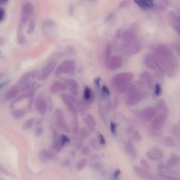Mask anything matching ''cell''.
Listing matches in <instances>:
<instances>
[{
	"mask_svg": "<svg viewBox=\"0 0 180 180\" xmlns=\"http://www.w3.org/2000/svg\"><path fill=\"white\" fill-rule=\"evenodd\" d=\"M163 70L164 75L172 77L177 74L179 63L172 50L165 44H160L153 48V53Z\"/></svg>",
	"mask_w": 180,
	"mask_h": 180,
	"instance_id": "cell-1",
	"label": "cell"
},
{
	"mask_svg": "<svg viewBox=\"0 0 180 180\" xmlns=\"http://www.w3.org/2000/svg\"><path fill=\"white\" fill-rule=\"evenodd\" d=\"M146 87L140 81H136L129 86L128 90L126 104L133 107L138 104L146 96Z\"/></svg>",
	"mask_w": 180,
	"mask_h": 180,
	"instance_id": "cell-2",
	"label": "cell"
},
{
	"mask_svg": "<svg viewBox=\"0 0 180 180\" xmlns=\"http://www.w3.org/2000/svg\"><path fill=\"white\" fill-rule=\"evenodd\" d=\"M142 45L135 38L134 35L127 32L123 36L121 49L123 53L127 57H132L140 52Z\"/></svg>",
	"mask_w": 180,
	"mask_h": 180,
	"instance_id": "cell-3",
	"label": "cell"
},
{
	"mask_svg": "<svg viewBox=\"0 0 180 180\" xmlns=\"http://www.w3.org/2000/svg\"><path fill=\"white\" fill-rule=\"evenodd\" d=\"M133 77L134 74L132 73H118L112 78V86L116 92L120 94H123L128 89Z\"/></svg>",
	"mask_w": 180,
	"mask_h": 180,
	"instance_id": "cell-4",
	"label": "cell"
},
{
	"mask_svg": "<svg viewBox=\"0 0 180 180\" xmlns=\"http://www.w3.org/2000/svg\"><path fill=\"white\" fill-rule=\"evenodd\" d=\"M144 62L147 67L155 72L159 76L162 77L165 75L161 66L152 54H147L144 57Z\"/></svg>",
	"mask_w": 180,
	"mask_h": 180,
	"instance_id": "cell-5",
	"label": "cell"
},
{
	"mask_svg": "<svg viewBox=\"0 0 180 180\" xmlns=\"http://www.w3.org/2000/svg\"><path fill=\"white\" fill-rule=\"evenodd\" d=\"M76 69V63L73 60L63 61L57 67L55 71V75L59 76L63 73L72 74Z\"/></svg>",
	"mask_w": 180,
	"mask_h": 180,
	"instance_id": "cell-6",
	"label": "cell"
},
{
	"mask_svg": "<svg viewBox=\"0 0 180 180\" xmlns=\"http://www.w3.org/2000/svg\"><path fill=\"white\" fill-rule=\"evenodd\" d=\"M57 64V61L53 57L50 59L46 65L41 70V73L39 75L38 79L40 80H44L51 74Z\"/></svg>",
	"mask_w": 180,
	"mask_h": 180,
	"instance_id": "cell-7",
	"label": "cell"
},
{
	"mask_svg": "<svg viewBox=\"0 0 180 180\" xmlns=\"http://www.w3.org/2000/svg\"><path fill=\"white\" fill-rule=\"evenodd\" d=\"M167 115L162 113L159 114L152 121L151 126L154 131L160 132L166 122L167 120Z\"/></svg>",
	"mask_w": 180,
	"mask_h": 180,
	"instance_id": "cell-8",
	"label": "cell"
},
{
	"mask_svg": "<svg viewBox=\"0 0 180 180\" xmlns=\"http://www.w3.org/2000/svg\"><path fill=\"white\" fill-rule=\"evenodd\" d=\"M157 114V110L154 108L148 107L141 111L139 115L141 120L146 123L151 120Z\"/></svg>",
	"mask_w": 180,
	"mask_h": 180,
	"instance_id": "cell-9",
	"label": "cell"
},
{
	"mask_svg": "<svg viewBox=\"0 0 180 180\" xmlns=\"http://www.w3.org/2000/svg\"><path fill=\"white\" fill-rule=\"evenodd\" d=\"M106 64L108 69L111 71L115 70L121 67L123 64V60L118 56H111L106 60Z\"/></svg>",
	"mask_w": 180,
	"mask_h": 180,
	"instance_id": "cell-10",
	"label": "cell"
},
{
	"mask_svg": "<svg viewBox=\"0 0 180 180\" xmlns=\"http://www.w3.org/2000/svg\"><path fill=\"white\" fill-rule=\"evenodd\" d=\"M55 116L56 123L58 127L63 129L66 133H68L69 129L68 126L66 123L63 111L60 108H57L56 110Z\"/></svg>",
	"mask_w": 180,
	"mask_h": 180,
	"instance_id": "cell-11",
	"label": "cell"
},
{
	"mask_svg": "<svg viewBox=\"0 0 180 180\" xmlns=\"http://www.w3.org/2000/svg\"><path fill=\"white\" fill-rule=\"evenodd\" d=\"M22 11V22L23 23H25L30 19V17L33 14L34 12L33 6L31 3H26L23 5Z\"/></svg>",
	"mask_w": 180,
	"mask_h": 180,
	"instance_id": "cell-12",
	"label": "cell"
},
{
	"mask_svg": "<svg viewBox=\"0 0 180 180\" xmlns=\"http://www.w3.org/2000/svg\"><path fill=\"white\" fill-rule=\"evenodd\" d=\"M147 157L151 161L160 160L163 158V154L160 149L157 147H155L151 151L147 152Z\"/></svg>",
	"mask_w": 180,
	"mask_h": 180,
	"instance_id": "cell-13",
	"label": "cell"
},
{
	"mask_svg": "<svg viewBox=\"0 0 180 180\" xmlns=\"http://www.w3.org/2000/svg\"><path fill=\"white\" fill-rule=\"evenodd\" d=\"M35 107L37 111L40 115H44L47 109V104L44 98L39 97L35 101Z\"/></svg>",
	"mask_w": 180,
	"mask_h": 180,
	"instance_id": "cell-14",
	"label": "cell"
},
{
	"mask_svg": "<svg viewBox=\"0 0 180 180\" xmlns=\"http://www.w3.org/2000/svg\"><path fill=\"white\" fill-rule=\"evenodd\" d=\"M133 170L135 173L139 177L147 179H153L154 176L152 174L142 168L137 166H134L133 167Z\"/></svg>",
	"mask_w": 180,
	"mask_h": 180,
	"instance_id": "cell-15",
	"label": "cell"
},
{
	"mask_svg": "<svg viewBox=\"0 0 180 180\" xmlns=\"http://www.w3.org/2000/svg\"><path fill=\"white\" fill-rule=\"evenodd\" d=\"M139 81L146 88H150L152 86L153 81L151 75L147 71L141 73Z\"/></svg>",
	"mask_w": 180,
	"mask_h": 180,
	"instance_id": "cell-16",
	"label": "cell"
},
{
	"mask_svg": "<svg viewBox=\"0 0 180 180\" xmlns=\"http://www.w3.org/2000/svg\"><path fill=\"white\" fill-rule=\"evenodd\" d=\"M39 158L41 161L45 162L49 160L54 159L56 157V154L51 151L44 149L40 151L38 154Z\"/></svg>",
	"mask_w": 180,
	"mask_h": 180,
	"instance_id": "cell-17",
	"label": "cell"
},
{
	"mask_svg": "<svg viewBox=\"0 0 180 180\" xmlns=\"http://www.w3.org/2000/svg\"><path fill=\"white\" fill-rule=\"evenodd\" d=\"M64 81L71 93L77 96L78 93L79 85L76 81L71 79H65Z\"/></svg>",
	"mask_w": 180,
	"mask_h": 180,
	"instance_id": "cell-18",
	"label": "cell"
},
{
	"mask_svg": "<svg viewBox=\"0 0 180 180\" xmlns=\"http://www.w3.org/2000/svg\"><path fill=\"white\" fill-rule=\"evenodd\" d=\"M67 85L64 83L55 81L52 84L51 87V90L52 92L56 93L67 90Z\"/></svg>",
	"mask_w": 180,
	"mask_h": 180,
	"instance_id": "cell-19",
	"label": "cell"
},
{
	"mask_svg": "<svg viewBox=\"0 0 180 180\" xmlns=\"http://www.w3.org/2000/svg\"><path fill=\"white\" fill-rule=\"evenodd\" d=\"M125 150L126 153L129 157L134 159L136 157L137 152L134 145L130 141H129L125 144Z\"/></svg>",
	"mask_w": 180,
	"mask_h": 180,
	"instance_id": "cell-20",
	"label": "cell"
},
{
	"mask_svg": "<svg viewBox=\"0 0 180 180\" xmlns=\"http://www.w3.org/2000/svg\"><path fill=\"white\" fill-rule=\"evenodd\" d=\"M180 160L179 156L178 154H172L167 162V168H173L175 166L179 165Z\"/></svg>",
	"mask_w": 180,
	"mask_h": 180,
	"instance_id": "cell-21",
	"label": "cell"
},
{
	"mask_svg": "<svg viewBox=\"0 0 180 180\" xmlns=\"http://www.w3.org/2000/svg\"><path fill=\"white\" fill-rule=\"evenodd\" d=\"M84 98L85 102L87 104H91L93 101V94L90 87L86 86L84 89Z\"/></svg>",
	"mask_w": 180,
	"mask_h": 180,
	"instance_id": "cell-22",
	"label": "cell"
},
{
	"mask_svg": "<svg viewBox=\"0 0 180 180\" xmlns=\"http://www.w3.org/2000/svg\"><path fill=\"white\" fill-rule=\"evenodd\" d=\"M127 133L129 135H131L135 142H140L142 140V137L140 133L137 130H135L132 127H129L127 129Z\"/></svg>",
	"mask_w": 180,
	"mask_h": 180,
	"instance_id": "cell-23",
	"label": "cell"
},
{
	"mask_svg": "<svg viewBox=\"0 0 180 180\" xmlns=\"http://www.w3.org/2000/svg\"><path fill=\"white\" fill-rule=\"evenodd\" d=\"M55 28V24L53 21H46L43 25V32L46 35L51 33V32Z\"/></svg>",
	"mask_w": 180,
	"mask_h": 180,
	"instance_id": "cell-24",
	"label": "cell"
},
{
	"mask_svg": "<svg viewBox=\"0 0 180 180\" xmlns=\"http://www.w3.org/2000/svg\"><path fill=\"white\" fill-rule=\"evenodd\" d=\"M135 2L139 6L143 9H147L153 7V0H134Z\"/></svg>",
	"mask_w": 180,
	"mask_h": 180,
	"instance_id": "cell-25",
	"label": "cell"
},
{
	"mask_svg": "<svg viewBox=\"0 0 180 180\" xmlns=\"http://www.w3.org/2000/svg\"><path fill=\"white\" fill-rule=\"evenodd\" d=\"M19 88L17 86L12 87L5 96V99L7 100H10L16 97L19 93Z\"/></svg>",
	"mask_w": 180,
	"mask_h": 180,
	"instance_id": "cell-26",
	"label": "cell"
},
{
	"mask_svg": "<svg viewBox=\"0 0 180 180\" xmlns=\"http://www.w3.org/2000/svg\"><path fill=\"white\" fill-rule=\"evenodd\" d=\"M157 108L159 111L162 112L164 113L167 114L169 113V110L166 106L165 102L163 100H160L158 101Z\"/></svg>",
	"mask_w": 180,
	"mask_h": 180,
	"instance_id": "cell-27",
	"label": "cell"
},
{
	"mask_svg": "<svg viewBox=\"0 0 180 180\" xmlns=\"http://www.w3.org/2000/svg\"><path fill=\"white\" fill-rule=\"evenodd\" d=\"M63 146L60 140H57L55 141L52 145V148L56 151L60 152L62 149Z\"/></svg>",
	"mask_w": 180,
	"mask_h": 180,
	"instance_id": "cell-28",
	"label": "cell"
},
{
	"mask_svg": "<svg viewBox=\"0 0 180 180\" xmlns=\"http://www.w3.org/2000/svg\"><path fill=\"white\" fill-rule=\"evenodd\" d=\"M157 175L159 177L163 178L164 179L170 180H177L178 179L177 178L175 177H172L171 176L166 175L164 172L161 171H159L158 172Z\"/></svg>",
	"mask_w": 180,
	"mask_h": 180,
	"instance_id": "cell-29",
	"label": "cell"
},
{
	"mask_svg": "<svg viewBox=\"0 0 180 180\" xmlns=\"http://www.w3.org/2000/svg\"><path fill=\"white\" fill-rule=\"evenodd\" d=\"M88 163V160L87 159H83L77 163V169L79 170H81L86 167Z\"/></svg>",
	"mask_w": 180,
	"mask_h": 180,
	"instance_id": "cell-30",
	"label": "cell"
},
{
	"mask_svg": "<svg viewBox=\"0 0 180 180\" xmlns=\"http://www.w3.org/2000/svg\"><path fill=\"white\" fill-rule=\"evenodd\" d=\"M101 94L102 97L104 98L108 97L110 95V92L109 89L104 85L102 87Z\"/></svg>",
	"mask_w": 180,
	"mask_h": 180,
	"instance_id": "cell-31",
	"label": "cell"
},
{
	"mask_svg": "<svg viewBox=\"0 0 180 180\" xmlns=\"http://www.w3.org/2000/svg\"><path fill=\"white\" fill-rule=\"evenodd\" d=\"M25 112L23 110H17L13 112V115L15 118L19 119L24 116Z\"/></svg>",
	"mask_w": 180,
	"mask_h": 180,
	"instance_id": "cell-32",
	"label": "cell"
},
{
	"mask_svg": "<svg viewBox=\"0 0 180 180\" xmlns=\"http://www.w3.org/2000/svg\"><path fill=\"white\" fill-rule=\"evenodd\" d=\"M140 164L143 169L146 170L147 171H150V164L146 160L142 159L140 160Z\"/></svg>",
	"mask_w": 180,
	"mask_h": 180,
	"instance_id": "cell-33",
	"label": "cell"
},
{
	"mask_svg": "<svg viewBox=\"0 0 180 180\" xmlns=\"http://www.w3.org/2000/svg\"><path fill=\"white\" fill-rule=\"evenodd\" d=\"M35 121V119L34 118H31L27 120L24 125V128L26 129H30L33 125Z\"/></svg>",
	"mask_w": 180,
	"mask_h": 180,
	"instance_id": "cell-34",
	"label": "cell"
},
{
	"mask_svg": "<svg viewBox=\"0 0 180 180\" xmlns=\"http://www.w3.org/2000/svg\"><path fill=\"white\" fill-rule=\"evenodd\" d=\"M73 131L75 133L78 132L79 123L77 117H73Z\"/></svg>",
	"mask_w": 180,
	"mask_h": 180,
	"instance_id": "cell-35",
	"label": "cell"
},
{
	"mask_svg": "<svg viewBox=\"0 0 180 180\" xmlns=\"http://www.w3.org/2000/svg\"><path fill=\"white\" fill-rule=\"evenodd\" d=\"M90 135V132H89L87 129L84 128L81 129L80 131V135L81 138L83 139L87 138Z\"/></svg>",
	"mask_w": 180,
	"mask_h": 180,
	"instance_id": "cell-36",
	"label": "cell"
},
{
	"mask_svg": "<svg viewBox=\"0 0 180 180\" xmlns=\"http://www.w3.org/2000/svg\"><path fill=\"white\" fill-rule=\"evenodd\" d=\"M112 53V46L111 44L108 43L107 46H106L105 55L106 60L108 59L110 57Z\"/></svg>",
	"mask_w": 180,
	"mask_h": 180,
	"instance_id": "cell-37",
	"label": "cell"
},
{
	"mask_svg": "<svg viewBox=\"0 0 180 180\" xmlns=\"http://www.w3.org/2000/svg\"><path fill=\"white\" fill-rule=\"evenodd\" d=\"M20 27L19 28V31L18 34V42L19 43L22 44L24 43L26 40L25 36L21 31Z\"/></svg>",
	"mask_w": 180,
	"mask_h": 180,
	"instance_id": "cell-38",
	"label": "cell"
},
{
	"mask_svg": "<svg viewBox=\"0 0 180 180\" xmlns=\"http://www.w3.org/2000/svg\"><path fill=\"white\" fill-rule=\"evenodd\" d=\"M165 143L166 145L170 147H173L175 144L174 139L170 137H166L165 139Z\"/></svg>",
	"mask_w": 180,
	"mask_h": 180,
	"instance_id": "cell-39",
	"label": "cell"
},
{
	"mask_svg": "<svg viewBox=\"0 0 180 180\" xmlns=\"http://www.w3.org/2000/svg\"><path fill=\"white\" fill-rule=\"evenodd\" d=\"M154 94L156 96H159L161 95L162 92V89L161 86L159 84H156L154 87Z\"/></svg>",
	"mask_w": 180,
	"mask_h": 180,
	"instance_id": "cell-40",
	"label": "cell"
},
{
	"mask_svg": "<svg viewBox=\"0 0 180 180\" xmlns=\"http://www.w3.org/2000/svg\"><path fill=\"white\" fill-rule=\"evenodd\" d=\"M86 119L89 123L93 125L95 127L96 125V122L95 119L92 115L90 114H88L87 115Z\"/></svg>",
	"mask_w": 180,
	"mask_h": 180,
	"instance_id": "cell-41",
	"label": "cell"
},
{
	"mask_svg": "<svg viewBox=\"0 0 180 180\" xmlns=\"http://www.w3.org/2000/svg\"><path fill=\"white\" fill-rule=\"evenodd\" d=\"M180 126L179 125H174L172 129V131L174 135L175 136L179 137L180 135Z\"/></svg>",
	"mask_w": 180,
	"mask_h": 180,
	"instance_id": "cell-42",
	"label": "cell"
},
{
	"mask_svg": "<svg viewBox=\"0 0 180 180\" xmlns=\"http://www.w3.org/2000/svg\"><path fill=\"white\" fill-rule=\"evenodd\" d=\"M60 141L63 146L70 142V139L68 137L65 135H62L60 137Z\"/></svg>",
	"mask_w": 180,
	"mask_h": 180,
	"instance_id": "cell-43",
	"label": "cell"
},
{
	"mask_svg": "<svg viewBox=\"0 0 180 180\" xmlns=\"http://www.w3.org/2000/svg\"><path fill=\"white\" fill-rule=\"evenodd\" d=\"M110 127L112 134L114 135L116 134V129H117V125L113 121H111L110 123Z\"/></svg>",
	"mask_w": 180,
	"mask_h": 180,
	"instance_id": "cell-44",
	"label": "cell"
},
{
	"mask_svg": "<svg viewBox=\"0 0 180 180\" xmlns=\"http://www.w3.org/2000/svg\"><path fill=\"white\" fill-rule=\"evenodd\" d=\"M43 129L41 127H38L35 131V135L36 137H39L41 136L43 133Z\"/></svg>",
	"mask_w": 180,
	"mask_h": 180,
	"instance_id": "cell-45",
	"label": "cell"
},
{
	"mask_svg": "<svg viewBox=\"0 0 180 180\" xmlns=\"http://www.w3.org/2000/svg\"><path fill=\"white\" fill-rule=\"evenodd\" d=\"M98 140L100 144L104 145L106 144V141L103 135L102 134H99L98 136Z\"/></svg>",
	"mask_w": 180,
	"mask_h": 180,
	"instance_id": "cell-46",
	"label": "cell"
},
{
	"mask_svg": "<svg viewBox=\"0 0 180 180\" xmlns=\"http://www.w3.org/2000/svg\"><path fill=\"white\" fill-rule=\"evenodd\" d=\"M35 28V22L34 21H31L29 25V33H32L34 32Z\"/></svg>",
	"mask_w": 180,
	"mask_h": 180,
	"instance_id": "cell-47",
	"label": "cell"
},
{
	"mask_svg": "<svg viewBox=\"0 0 180 180\" xmlns=\"http://www.w3.org/2000/svg\"><path fill=\"white\" fill-rule=\"evenodd\" d=\"M90 149L87 147H85L83 148L82 151H81V154L83 156H87L90 154Z\"/></svg>",
	"mask_w": 180,
	"mask_h": 180,
	"instance_id": "cell-48",
	"label": "cell"
},
{
	"mask_svg": "<svg viewBox=\"0 0 180 180\" xmlns=\"http://www.w3.org/2000/svg\"><path fill=\"white\" fill-rule=\"evenodd\" d=\"M84 122L85 123H86V124L87 126L91 130L94 131H95V127L89 123V122L86 119V118L84 119Z\"/></svg>",
	"mask_w": 180,
	"mask_h": 180,
	"instance_id": "cell-49",
	"label": "cell"
},
{
	"mask_svg": "<svg viewBox=\"0 0 180 180\" xmlns=\"http://www.w3.org/2000/svg\"><path fill=\"white\" fill-rule=\"evenodd\" d=\"M121 173V170L120 169L116 170L113 174V178L115 179H118Z\"/></svg>",
	"mask_w": 180,
	"mask_h": 180,
	"instance_id": "cell-50",
	"label": "cell"
},
{
	"mask_svg": "<svg viewBox=\"0 0 180 180\" xmlns=\"http://www.w3.org/2000/svg\"><path fill=\"white\" fill-rule=\"evenodd\" d=\"M5 11L2 8L0 7V22L3 20L5 16Z\"/></svg>",
	"mask_w": 180,
	"mask_h": 180,
	"instance_id": "cell-51",
	"label": "cell"
},
{
	"mask_svg": "<svg viewBox=\"0 0 180 180\" xmlns=\"http://www.w3.org/2000/svg\"><path fill=\"white\" fill-rule=\"evenodd\" d=\"M119 104V100L117 99V98H115V99L114 100L113 104L112 105V107H113V108L114 109H117L118 107Z\"/></svg>",
	"mask_w": 180,
	"mask_h": 180,
	"instance_id": "cell-52",
	"label": "cell"
},
{
	"mask_svg": "<svg viewBox=\"0 0 180 180\" xmlns=\"http://www.w3.org/2000/svg\"><path fill=\"white\" fill-rule=\"evenodd\" d=\"M101 79L100 77L96 78L94 80V82L95 84L96 87L98 88H99L100 87Z\"/></svg>",
	"mask_w": 180,
	"mask_h": 180,
	"instance_id": "cell-53",
	"label": "cell"
},
{
	"mask_svg": "<svg viewBox=\"0 0 180 180\" xmlns=\"http://www.w3.org/2000/svg\"><path fill=\"white\" fill-rule=\"evenodd\" d=\"M74 12V7L72 5H70L69 7L68 13L70 15H72Z\"/></svg>",
	"mask_w": 180,
	"mask_h": 180,
	"instance_id": "cell-54",
	"label": "cell"
},
{
	"mask_svg": "<svg viewBox=\"0 0 180 180\" xmlns=\"http://www.w3.org/2000/svg\"><path fill=\"white\" fill-rule=\"evenodd\" d=\"M10 82V81L9 80L1 83V84H0V90H1L2 88H3L4 87H5L7 84H9Z\"/></svg>",
	"mask_w": 180,
	"mask_h": 180,
	"instance_id": "cell-55",
	"label": "cell"
},
{
	"mask_svg": "<svg viewBox=\"0 0 180 180\" xmlns=\"http://www.w3.org/2000/svg\"><path fill=\"white\" fill-rule=\"evenodd\" d=\"M90 144L91 145V146L94 148H98V147L97 146V142L96 140L94 139H93V140H91V143H90Z\"/></svg>",
	"mask_w": 180,
	"mask_h": 180,
	"instance_id": "cell-56",
	"label": "cell"
},
{
	"mask_svg": "<svg viewBox=\"0 0 180 180\" xmlns=\"http://www.w3.org/2000/svg\"><path fill=\"white\" fill-rule=\"evenodd\" d=\"M164 166L163 164L160 163L157 165V170L158 171H160L164 169Z\"/></svg>",
	"mask_w": 180,
	"mask_h": 180,
	"instance_id": "cell-57",
	"label": "cell"
},
{
	"mask_svg": "<svg viewBox=\"0 0 180 180\" xmlns=\"http://www.w3.org/2000/svg\"><path fill=\"white\" fill-rule=\"evenodd\" d=\"M113 13H111V14L108 15V16L106 17V18L105 19V22H109V21L111 20V19L112 18V16H113Z\"/></svg>",
	"mask_w": 180,
	"mask_h": 180,
	"instance_id": "cell-58",
	"label": "cell"
},
{
	"mask_svg": "<svg viewBox=\"0 0 180 180\" xmlns=\"http://www.w3.org/2000/svg\"><path fill=\"white\" fill-rule=\"evenodd\" d=\"M53 138L54 139H56L57 138V132L55 130H54L53 131Z\"/></svg>",
	"mask_w": 180,
	"mask_h": 180,
	"instance_id": "cell-59",
	"label": "cell"
},
{
	"mask_svg": "<svg viewBox=\"0 0 180 180\" xmlns=\"http://www.w3.org/2000/svg\"><path fill=\"white\" fill-rule=\"evenodd\" d=\"M74 49L72 47H71V46H68L67 48V50L68 52H70V53H72L74 51Z\"/></svg>",
	"mask_w": 180,
	"mask_h": 180,
	"instance_id": "cell-60",
	"label": "cell"
},
{
	"mask_svg": "<svg viewBox=\"0 0 180 180\" xmlns=\"http://www.w3.org/2000/svg\"><path fill=\"white\" fill-rule=\"evenodd\" d=\"M8 0H0V4H5L8 2Z\"/></svg>",
	"mask_w": 180,
	"mask_h": 180,
	"instance_id": "cell-61",
	"label": "cell"
},
{
	"mask_svg": "<svg viewBox=\"0 0 180 180\" xmlns=\"http://www.w3.org/2000/svg\"><path fill=\"white\" fill-rule=\"evenodd\" d=\"M4 40L3 39L1 38L0 39V45L2 46L4 44Z\"/></svg>",
	"mask_w": 180,
	"mask_h": 180,
	"instance_id": "cell-62",
	"label": "cell"
},
{
	"mask_svg": "<svg viewBox=\"0 0 180 180\" xmlns=\"http://www.w3.org/2000/svg\"><path fill=\"white\" fill-rule=\"evenodd\" d=\"M4 75V73H0V79L2 78Z\"/></svg>",
	"mask_w": 180,
	"mask_h": 180,
	"instance_id": "cell-63",
	"label": "cell"
},
{
	"mask_svg": "<svg viewBox=\"0 0 180 180\" xmlns=\"http://www.w3.org/2000/svg\"><path fill=\"white\" fill-rule=\"evenodd\" d=\"M1 166H0V169H1Z\"/></svg>",
	"mask_w": 180,
	"mask_h": 180,
	"instance_id": "cell-64",
	"label": "cell"
}]
</instances>
